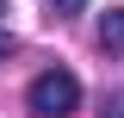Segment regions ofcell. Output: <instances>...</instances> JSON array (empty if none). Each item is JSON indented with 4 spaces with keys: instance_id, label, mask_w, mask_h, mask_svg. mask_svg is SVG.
Listing matches in <instances>:
<instances>
[{
    "instance_id": "6da1fadb",
    "label": "cell",
    "mask_w": 124,
    "mask_h": 118,
    "mask_svg": "<svg viewBox=\"0 0 124 118\" xmlns=\"http://www.w3.org/2000/svg\"><path fill=\"white\" fill-rule=\"evenodd\" d=\"M25 106L37 118H68V112H81V81L68 68H44L37 81L25 87Z\"/></svg>"
},
{
    "instance_id": "7a4b0ae2",
    "label": "cell",
    "mask_w": 124,
    "mask_h": 118,
    "mask_svg": "<svg viewBox=\"0 0 124 118\" xmlns=\"http://www.w3.org/2000/svg\"><path fill=\"white\" fill-rule=\"evenodd\" d=\"M99 44H106L112 56H124V6H106V19H99Z\"/></svg>"
},
{
    "instance_id": "3957f363",
    "label": "cell",
    "mask_w": 124,
    "mask_h": 118,
    "mask_svg": "<svg viewBox=\"0 0 124 118\" xmlns=\"http://www.w3.org/2000/svg\"><path fill=\"white\" fill-rule=\"evenodd\" d=\"M99 118H124V93H112V100H106V112H99Z\"/></svg>"
},
{
    "instance_id": "277c9868",
    "label": "cell",
    "mask_w": 124,
    "mask_h": 118,
    "mask_svg": "<svg viewBox=\"0 0 124 118\" xmlns=\"http://www.w3.org/2000/svg\"><path fill=\"white\" fill-rule=\"evenodd\" d=\"M50 6H56V13H81L87 0H50Z\"/></svg>"
},
{
    "instance_id": "5b68a950",
    "label": "cell",
    "mask_w": 124,
    "mask_h": 118,
    "mask_svg": "<svg viewBox=\"0 0 124 118\" xmlns=\"http://www.w3.org/2000/svg\"><path fill=\"white\" fill-rule=\"evenodd\" d=\"M6 50H13V37H0V56H6Z\"/></svg>"
},
{
    "instance_id": "8992f818",
    "label": "cell",
    "mask_w": 124,
    "mask_h": 118,
    "mask_svg": "<svg viewBox=\"0 0 124 118\" xmlns=\"http://www.w3.org/2000/svg\"><path fill=\"white\" fill-rule=\"evenodd\" d=\"M0 19H6V0H0Z\"/></svg>"
}]
</instances>
